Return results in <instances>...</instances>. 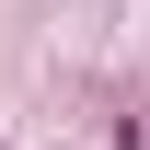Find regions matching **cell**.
I'll return each mask as SVG.
<instances>
[]
</instances>
